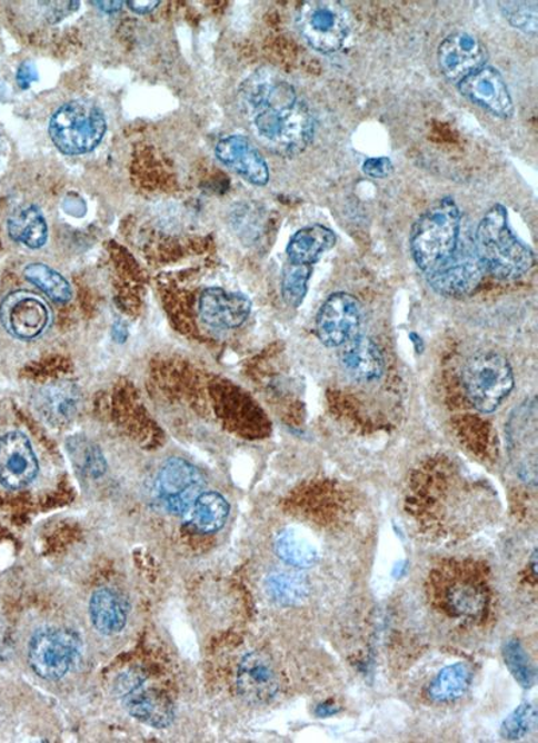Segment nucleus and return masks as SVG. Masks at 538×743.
Segmentation results:
<instances>
[{
	"label": "nucleus",
	"instance_id": "1",
	"mask_svg": "<svg viewBox=\"0 0 538 743\" xmlns=\"http://www.w3.org/2000/svg\"><path fill=\"white\" fill-rule=\"evenodd\" d=\"M240 96L255 130L275 152L295 157L310 146L316 119L291 82L272 70H258L242 85Z\"/></svg>",
	"mask_w": 538,
	"mask_h": 743
},
{
	"label": "nucleus",
	"instance_id": "2",
	"mask_svg": "<svg viewBox=\"0 0 538 743\" xmlns=\"http://www.w3.org/2000/svg\"><path fill=\"white\" fill-rule=\"evenodd\" d=\"M485 273L501 280L522 278L535 266V255L514 234L508 209L492 205L480 220L474 242Z\"/></svg>",
	"mask_w": 538,
	"mask_h": 743
},
{
	"label": "nucleus",
	"instance_id": "3",
	"mask_svg": "<svg viewBox=\"0 0 538 743\" xmlns=\"http://www.w3.org/2000/svg\"><path fill=\"white\" fill-rule=\"evenodd\" d=\"M462 214L452 197L439 198L414 224L409 248L422 271L450 258L459 245Z\"/></svg>",
	"mask_w": 538,
	"mask_h": 743
},
{
	"label": "nucleus",
	"instance_id": "4",
	"mask_svg": "<svg viewBox=\"0 0 538 743\" xmlns=\"http://www.w3.org/2000/svg\"><path fill=\"white\" fill-rule=\"evenodd\" d=\"M106 115L93 102L73 100L57 110L49 121V137L67 156L91 152L104 138Z\"/></svg>",
	"mask_w": 538,
	"mask_h": 743
},
{
	"label": "nucleus",
	"instance_id": "5",
	"mask_svg": "<svg viewBox=\"0 0 538 743\" xmlns=\"http://www.w3.org/2000/svg\"><path fill=\"white\" fill-rule=\"evenodd\" d=\"M467 397L478 412L495 413L515 388V375L508 358L496 351H484L467 361L464 369Z\"/></svg>",
	"mask_w": 538,
	"mask_h": 743
},
{
	"label": "nucleus",
	"instance_id": "6",
	"mask_svg": "<svg viewBox=\"0 0 538 743\" xmlns=\"http://www.w3.org/2000/svg\"><path fill=\"white\" fill-rule=\"evenodd\" d=\"M295 24L309 47L322 55L337 53L350 34V12L338 2H303Z\"/></svg>",
	"mask_w": 538,
	"mask_h": 743
},
{
	"label": "nucleus",
	"instance_id": "7",
	"mask_svg": "<svg viewBox=\"0 0 538 743\" xmlns=\"http://www.w3.org/2000/svg\"><path fill=\"white\" fill-rule=\"evenodd\" d=\"M79 634L66 627H44L30 640L29 663L31 670L47 681H60L80 656Z\"/></svg>",
	"mask_w": 538,
	"mask_h": 743
},
{
	"label": "nucleus",
	"instance_id": "8",
	"mask_svg": "<svg viewBox=\"0 0 538 743\" xmlns=\"http://www.w3.org/2000/svg\"><path fill=\"white\" fill-rule=\"evenodd\" d=\"M205 488L202 473L182 458L166 460L157 474L156 502L171 515H185Z\"/></svg>",
	"mask_w": 538,
	"mask_h": 743
},
{
	"label": "nucleus",
	"instance_id": "9",
	"mask_svg": "<svg viewBox=\"0 0 538 743\" xmlns=\"http://www.w3.org/2000/svg\"><path fill=\"white\" fill-rule=\"evenodd\" d=\"M117 690L126 710L147 726L165 729L175 720V706L162 691L153 687L138 672H127L118 678Z\"/></svg>",
	"mask_w": 538,
	"mask_h": 743
},
{
	"label": "nucleus",
	"instance_id": "10",
	"mask_svg": "<svg viewBox=\"0 0 538 743\" xmlns=\"http://www.w3.org/2000/svg\"><path fill=\"white\" fill-rule=\"evenodd\" d=\"M485 270L476 249L459 245L450 258L427 273L428 285L440 296L459 298L470 296L482 281Z\"/></svg>",
	"mask_w": 538,
	"mask_h": 743
},
{
	"label": "nucleus",
	"instance_id": "11",
	"mask_svg": "<svg viewBox=\"0 0 538 743\" xmlns=\"http://www.w3.org/2000/svg\"><path fill=\"white\" fill-rule=\"evenodd\" d=\"M362 306L349 293H335L317 314V336L329 348H339L360 333Z\"/></svg>",
	"mask_w": 538,
	"mask_h": 743
},
{
	"label": "nucleus",
	"instance_id": "12",
	"mask_svg": "<svg viewBox=\"0 0 538 743\" xmlns=\"http://www.w3.org/2000/svg\"><path fill=\"white\" fill-rule=\"evenodd\" d=\"M488 59V49L482 41L465 31L446 37L438 49L440 73L457 86L466 77L486 67Z\"/></svg>",
	"mask_w": 538,
	"mask_h": 743
},
{
	"label": "nucleus",
	"instance_id": "13",
	"mask_svg": "<svg viewBox=\"0 0 538 743\" xmlns=\"http://www.w3.org/2000/svg\"><path fill=\"white\" fill-rule=\"evenodd\" d=\"M511 459L517 472L527 483L537 478V406L536 400L525 402L511 414L508 425Z\"/></svg>",
	"mask_w": 538,
	"mask_h": 743
},
{
	"label": "nucleus",
	"instance_id": "14",
	"mask_svg": "<svg viewBox=\"0 0 538 743\" xmlns=\"http://www.w3.org/2000/svg\"><path fill=\"white\" fill-rule=\"evenodd\" d=\"M0 321L11 336L34 339L47 330L50 310L40 297L29 291L9 294L0 305Z\"/></svg>",
	"mask_w": 538,
	"mask_h": 743
},
{
	"label": "nucleus",
	"instance_id": "15",
	"mask_svg": "<svg viewBox=\"0 0 538 743\" xmlns=\"http://www.w3.org/2000/svg\"><path fill=\"white\" fill-rule=\"evenodd\" d=\"M460 95L492 117L510 119L515 115V102L508 85L496 68L486 66L466 77L457 86Z\"/></svg>",
	"mask_w": 538,
	"mask_h": 743
},
{
	"label": "nucleus",
	"instance_id": "16",
	"mask_svg": "<svg viewBox=\"0 0 538 743\" xmlns=\"http://www.w3.org/2000/svg\"><path fill=\"white\" fill-rule=\"evenodd\" d=\"M38 460L24 434L12 432L0 439V484L18 491L34 482Z\"/></svg>",
	"mask_w": 538,
	"mask_h": 743
},
{
	"label": "nucleus",
	"instance_id": "17",
	"mask_svg": "<svg viewBox=\"0 0 538 743\" xmlns=\"http://www.w3.org/2000/svg\"><path fill=\"white\" fill-rule=\"evenodd\" d=\"M280 682L271 660L260 652L248 653L237 670V690L251 704H267L277 697Z\"/></svg>",
	"mask_w": 538,
	"mask_h": 743
},
{
	"label": "nucleus",
	"instance_id": "18",
	"mask_svg": "<svg viewBox=\"0 0 538 743\" xmlns=\"http://www.w3.org/2000/svg\"><path fill=\"white\" fill-rule=\"evenodd\" d=\"M216 156L222 165L249 184L255 186L268 184L271 175L266 158L248 138L230 136L221 139L216 146Z\"/></svg>",
	"mask_w": 538,
	"mask_h": 743
},
{
	"label": "nucleus",
	"instance_id": "19",
	"mask_svg": "<svg viewBox=\"0 0 538 743\" xmlns=\"http://www.w3.org/2000/svg\"><path fill=\"white\" fill-rule=\"evenodd\" d=\"M252 303L245 294L211 287L201 294L200 314L203 323L217 329H235L251 314Z\"/></svg>",
	"mask_w": 538,
	"mask_h": 743
},
{
	"label": "nucleus",
	"instance_id": "20",
	"mask_svg": "<svg viewBox=\"0 0 538 743\" xmlns=\"http://www.w3.org/2000/svg\"><path fill=\"white\" fill-rule=\"evenodd\" d=\"M339 361L355 380L371 383L379 380L383 374V357L377 344L370 337L358 333L341 345Z\"/></svg>",
	"mask_w": 538,
	"mask_h": 743
},
{
	"label": "nucleus",
	"instance_id": "21",
	"mask_svg": "<svg viewBox=\"0 0 538 743\" xmlns=\"http://www.w3.org/2000/svg\"><path fill=\"white\" fill-rule=\"evenodd\" d=\"M80 389L72 383H54L44 387L37 396L36 407L41 418L50 426L67 425L79 413Z\"/></svg>",
	"mask_w": 538,
	"mask_h": 743
},
{
	"label": "nucleus",
	"instance_id": "22",
	"mask_svg": "<svg viewBox=\"0 0 538 743\" xmlns=\"http://www.w3.org/2000/svg\"><path fill=\"white\" fill-rule=\"evenodd\" d=\"M130 605L123 594L111 587H101L89 601L92 625L104 636H113L124 630Z\"/></svg>",
	"mask_w": 538,
	"mask_h": 743
},
{
	"label": "nucleus",
	"instance_id": "23",
	"mask_svg": "<svg viewBox=\"0 0 538 743\" xmlns=\"http://www.w3.org/2000/svg\"><path fill=\"white\" fill-rule=\"evenodd\" d=\"M337 236L328 227L313 224V226L299 229L287 245L288 261L293 265L313 266L325 254L335 248Z\"/></svg>",
	"mask_w": 538,
	"mask_h": 743
},
{
	"label": "nucleus",
	"instance_id": "24",
	"mask_svg": "<svg viewBox=\"0 0 538 743\" xmlns=\"http://www.w3.org/2000/svg\"><path fill=\"white\" fill-rule=\"evenodd\" d=\"M229 504L217 492H202L183 515L185 524L198 534H215L227 523Z\"/></svg>",
	"mask_w": 538,
	"mask_h": 743
},
{
	"label": "nucleus",
	"instance_id": "25",
	"mask_svg": "<svg viewBox=\"0 0 538 743\" xmlns=\"http://www.w3.org/2000/svg\"><path fill=\"white\" fill-rule=\"evenodd\" d=\"M12 240L22 242L26 247L38 249L47 245L49 237L48 222L40 208L30 205L19 209L8 222Z\"/></svg>",
	"mask_w": 538,
	"mask_h": 743
},
{
	"label": "nucleus",
	"instance_id": "26",
	"mask_svg": "<svg viewBox=\"0 0 538 743\" xmlns=\"http://www.w3.org/2000/svg\"><path fill=\"white\" fill-rule=\"evenodd\" d=\"M472 681L469 665L457 663L441 670L431 684L428 685L427 695L435 703H448L459 700Z\"/></svg>",
	"mask_w": 538,
	"mask_h": 743
},
{
	"label": "nucleus",
	"instance_id": "27",
	"mask_svg": "<svg viewBox=\"0 0 538 743\" xmlns=\"http://www.w3.org/2000/svg\"><path fill=\"white\" fill-rule=\"evenodd\" d=\"M266 592L277 604L298 605L310 593L309 582L297 572H273L267 576Z\"/></svg>",
	"mask_w": 538,
	"mask_h": 743
},
{
	"label": "nucleus",
	"instance_id": "28",
	"mask_svg": "<svg viewBox=\"0 0 538 743\" xmlns=\"http://www.w3.org/2000/svg\"><path fill=\"white\" fill-rule=\"evenodd\" d=\"M275 553L287 565L297 568L311 567L318 559L313 544L292 529L281 531L275 541Z\"/></svg>",
	"mask_w": 538,
	"mask_h": 743
},
{
	"label": "nucleus",
	"instance_id": "29",
	"mask_svg": "<svg viewBox=\"0 0 538 743\" xmlns=\"http://www.w3.org/2000/svg\"><path fill=\"white\" fill-rule=\"evenodd\" d=\"M24 278L36 285L57 304H66L72 299L73 291L69 281L60 273L42 262H31L24 268Z\"/></svg>",
	"mask_w": 538,
	"mask_h": 743
},
{
	"label": "nucleus",
	"instance_id": "30",
	"mask_svg": "<svg viewBox=\"0 0 538 743\" xmlns=\"http://www.w3.org/2000/svg\"><path fill=\"white\" fill-rule=\"evenodd\" d=\"M312 275L311 266L293 265L288 261L281 277V296L285 303L298 309L309 291V281Z\"/></svg>",
	"mask_w": 538,
	"mask_h": 743
},
{
	"label": "nucleus",
	"instance_id": "31",
	"mask_svg": "<svg viewBox=\"0 0 538 743\" xmlns=\"http://www.w3.org/2000/svg\"><path fill=\"white\" fill-rule=\"evenodd\" d=\"M70 457L79 469L93 478L101 477L107 470L104 456L100 448L87 439L74 438L68 445Z\"/></svg>",
	"mask_w": 538,
	"mask_h": 743
},
{
	"label": "nucleus",
	"instance_id": "32",
	"mask_svg": "<svg viewBox=\"0 0 538 743\" xmlns=\"http://www.w3.org/2000/svg\"><path fill=\"white\" fill-rule=\"evenodd\" d=\"M505 663L508 665L511 675L522 685L524 688L534 687L536 682V671L531 664L527 651L524 650L518 640H508L504 646Z\"/></svg>",
	"mask_w": 538,
	"mask_h": 743
},
{
	"label": "nucleus",
	"instance_id": "33",
	"mask_svg": "<svg viewBox=\"0 0 538 743\" xmlns=\"http://www.w3.org/2000/svg\"><path fill=\"white\" fill-rule=\"evenodd\" d=\"M537 726V710L534 704L524 703L502 723L501 734L505 740H521Z\"/></svg>",
	"mask_w": 538,
	"mask_h": 743
},
{
	"label": "nucleus",
	"instance_id": "34",
	"mask_svg": "<svg viewBox=\"0 0 538 743\" xmlns=\"http://www.w3.org/2000/svg\"><path fill=\"white\" fill-rule=\"evenodd\" d=\"M448 600H450L454 612L460 614V616H478L486 605L485 595L471 585L452 587Z\"/></svg>",
	"mask_w": 538,
	"mask_h": 743
},
{
	"label": "nucleus",
	"instance_id": "35",
	"mask_svg": "<svg viewBox=\"0 0 538 743\" xmlns=\"http://www.w3.org/2000/svg\"><path fill=\"white\" fill-rule=\"evenodd\" d=\"M504 16L515 29L524 33H537V4L527 2H506L501 6Z\"/></svg>",
	"mask_w": 538,
	"mask_h": 743
},
{
	"label": "nucleus",
	"instance_id": "36",
	"mask_svg": "<svg viewBox=\"0 0 538 743\" xmlns=\"http://www.w3.org/2000/svg\"><path fill=\"white\" fill-rule=\"evenodd\" d=\"M393 169V162L388 157L369 158L362 165L363 175L373 179H386L392 175Z\"/></svg>",
	"mask_w": 538,
	"mask_h": 743
},
{
	"label": "nucleus",
	"instance_id": "37",
	"mask_svg": "<svg viewBox=\"0 0 538 743\" xmlns=\"http://www.w3.org/2000/svg\"><path fill=\"white\" fill-rule=\"evenodd\" d=\"M38 80L37 68L33 62L26 61L19 67L17 72L18 86L28 89Z\"/></svg>",
	"mask_w": 538,
	"mask_h": 743
},
{
	"label": "nucleus",
	"instance_id": "38",
	"mask_svg": "<svg viewBox=\"0 0 538 743\" xmlns=\"http://www.w3.org/2000/svg\"><path fill=\"white\" fill-rule=\"evenodd\" d=\"M128 8H130L137 14L146 16L150 14L151 11L156 10L160 4L159 0H152V2H147V0H132V2H127Z\"/></svg>",
	"mask_w": 538,
	"mask_h": 743
},
{
	"label": "nucleus",
	"instance_id": "39",
	"mask_svg": "<svg viewBox=\"0 0 538 743\" xmlns=\"http://www.w3.org/2000/svg\"><path fill=\"white\" fill-rule=\"evenodd\" d=\"M93 4L98 6L100 10L110 12V14H112V12L119 11L121 8H123L126 2H113L112 0V2H93Z\"/></svg>",
	"mask_w": 538,
	"mask_h": 743
},
{
	"label": "nucleus",
	"instance_id": "40",
	"mask_svg": "<svg viewBox=\"0 0 538 743\" xmlns=\"http://www.w3.org/2000/svg\"><path fill=\"white\" fill-rule=\"evenodd\" d=\"M336 713H338V709H337L336 704L325 703V704H320V706H318V709H317V715H319V716H330V715L336 714Z\"/></svg>",
	"mask_w": 538,
	"mask_h": 743
},
{
	"label": "nucleus",
	"instance_id": "41",
	"mask_svg": "<svg viewBox=\"0 0 538 743\" xmlns=\"http://www.w3.org/2000/svg\"><path fill=\"white\" fill-rule=\"evenodd\" d=\"M113 337L118 339V341L123 343L126 341L127 338V329L124 328H119V326H114L113 329Z\"/></svg>",
	"mask_w": 538,
	"mask_h": 743
}]
</instances>
